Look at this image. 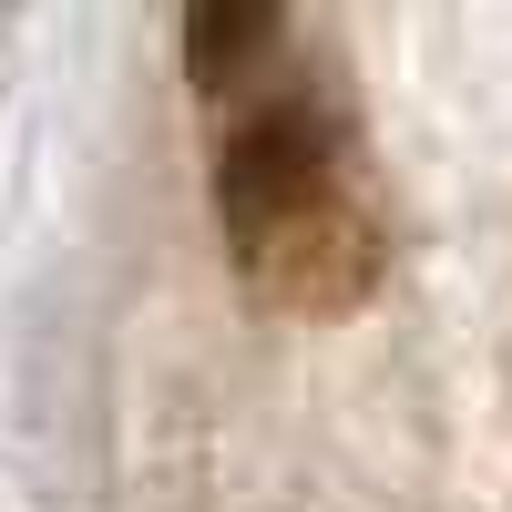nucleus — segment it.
I'll return each instance as SVG.
<instances>
[{"mask_svg":"<svg viewBox=\"0 0 512 512\" xmlns=\"http://www.w3.org/2000/svg\"><path fill=\"white\" fill-rule=\"evenodd\" d=\"M256 256V277H267L287 308H349V297L379 277V246H369V226L349 216V205H308L297 226H277L267 246H246Z\"/></svg>","mask_w":512,"mask_h":512,"instance_id":"f03ea898","label":"nucleus"},{"mask_svg":"<svg viewBox=\"0 0 512 512\" xmlns=\"http://www.w3.org/2000/svg\"><path fill=\"white\" fill-rule=\"evenodd\" d=\"M267 41H277V11H256V0H205L185 21V72L195 82H236Z\"/></svg>","mask_w":512,"mask_h":512,"instance_id":"7ed1b4c3","label":"nucleus"},{"mask_svg":"<svg viewBox=\"0 0 512 512\" xmlns=\"http://www.w3.org/2000/svg\"><path fill=\"white\" fill-rule=\"evenodd\" d=\"M308 205H328V134H318V113H297V103L246 113L226 134V154H216V216L246 246H267L277 226L308 216Z\"/></svg>","mask_w":512,"mask_h":512,"instance_id":"f257e3e1","label":"nucleus"}]
</instances>
